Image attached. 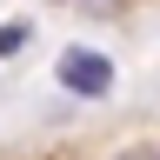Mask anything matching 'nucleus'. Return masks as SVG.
<instances>
[{
    "label": "nucleus",
    "mask_w": 160,
    "mask_h": 160,
    "mask_svg": "<svg viewBox=\"0 0 160 160\" xmlns=\"http://www.w3.org/2000/svg\"><path fill=\"white\" fill-rule=\"evenodd\" d=\"M53 73H60V87L80 93V100H107V93H113V60L93 53V47H67Z\"/></svg>",
    "instance_id": "f257e3e1"
},
{
    "label": "nucleus",
    "mask_w": 160,
    "mask_h": 160,
    "mask_svg": "<svg viewBox=\"0 0 160 160\" xmlns=\"http://www.w3.org/2000/svg\"><path fill=\"white\" fill-rule=\"evenodd\" d=\"M20 47H27V27H20V20H7V27H0V60L20 53Z\"/></svg>",
    "instance_id": "f03ea898"
},
{
    "label": "nucleus",
    "mask_w": 160,
    "mask_h": 160,
    "mask_svg": "<svg viewBox=\"0 0 160 160\" xmlns=\"http://www.w3.org/2000/svg\"><path fill=\"white\" fill-rule=\"evenodd\" d=\"M113 160H160V147H127V153H113Z\"/></svg>",
    "instance_id": "7ed1b4c3"
}]
</instances>
